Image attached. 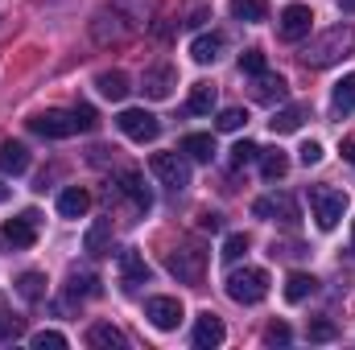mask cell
<instances>
[{
	"label": "cell",
	"instance_id": "obj_28",
	"mask_svg": "<svg viewBox=\"0 0 355 350\" xmlns=\"http://www.w3.org/2000/svg\"><path fill=\"white\" fill-rule=\"evenodd\" d=\"M331 111H335V116H352V111H355V75H347V79H339V83H335Z\"/></svg>",
	"mask_w": 355,
	"mask_h": 350
},
{
	"label": "cell",
	"instance_id": "obj_10",
	"mask_svg": "<svg viewBox=\"0 0 355 350\" xmlns=\"http://www.w3.org/2000/svg\"><path fill=\"white\" fill-rule=\"evenodd\" d=\"M37 227H42V214H37V210H21L17 219L4 223V239H8L12 248H33V243H37Z\"/></svg>",
	"mask_w": 355,
	"mask_h": 350
},
{
	"label": "cell",
	"instance_id": "obj_30",
	"mask_svg": "<svg viewBox=\"0 0 355 350\" xmlns=\"http://www.w3.org/2000/svg\"><path fill=\"white\" fill-rule=\"evenodd\" d=\"M261 174H265V181H281L289 174V157L281 149H261Z\"/></svg>",
	"mask_w": 355,
	"mask_h": 350
},
{
	"label": "cell",
	"instance_id": "obj_36",
	"mask_svg": "<svg viewBox=\"0 0 355 350\" xmlns=\"http://www.w3.org/2000/svg\"><path fill=\"white\" fill-rule=\"evenodd\" d=\"M244 252H248V235H240V231H236V235H227V239H223V252H219V256H223L227 264H236Z\"/></svg>",
	"mask_w": 355,
	"mask_h": 350
},
{
	"label": "cell",
	"instance_id": "obj_43",
	"mask_svg": "<svg viewBox=\"0 0 355 350\" xmlns=\"http://www.w3.org/2000/svg\"><path fill=\"white\" fill-rule=\"evenodd\" d=\"M335 334H339V330H335L331 322H322V317H318V322H310V342H331Z\"/></svg>",
	"mask_w": 355,
	"mask_h": 350
},
{
	"label": "cell",
	"instance_id": "obj_48",
	"mask_svg": "<svg viewBox=\"0 0 355 350\" xmlns=\"http://www.w3.org/2000/svg\"><path fill=\"white\" fill-rule=\"evenodd\" d=\"M352 252H355V227H352Z\"/></svg>",
	"mask_w": 355,
	"mask_h": 350
},
{
	"label": "cell",
	"instance_id": "obj_1",
	"mask_svg": "<svg viewBox=\"0 0 355 350\" xmlns=\"http://www.w3.org/2000/svg\"><path fill=\"white\" fill-rule=\"evenodd\" d=\"M352 54H355V25H335V29L318 33V37L306 46L302 62L314 66V71H322V66H335V62H343V58H352Z\"/></svg>",
	"mask_w": 355,
	"mask_h": 350
},
{
	"label": "cell",
	"instance_id": "obj_3",
	"mask_svg": "<svg viewBox=\"0 0 355 350\" xmlns=\"http://www.w3.org/2000/svg\"><path fill=\"white\" fill-rule=\"evenodd\" d=\"M227 297L236 305H257L268 297V272L265 268H236L227 276Z\"/></svg>",
	"mask_w": 355,
	"mask_h": 350
},
{
	"label": "cell",
	"instance_id": "obj_24",
	"mask_svg": "<svg viewBox=\"0 0 355 350\" xmlns=\"http://www.w3.org/2000/svg\"><path fill=\"white\" fill-rule=\"evenodd\" d=\"M95 87H99V95H103V99H112V103H120V99L132 91V87H128V75H124V71H103V75L95 79Z\"/></svg>",
	"mask_w": 355,
	"mask_h": 350
},
{
	"label": "cell",
	"instance_id": "obj_32",
	"mask_svg": "<svg viewBox=\"0 0 355 350\" xmlns=\"http://www.w3.org/2000/svg\"><path fill=\"white\" fill-rule=\"evenodd\" d=\"M17 293H21L25 301H42V297H46V276H42V272H25V276L17 280Z\"/></svg>",
	"mask_w": 355,
	"mask_h": 350
},
{
	"label": "cell",
	"instance_id": "obj_18",
	"mask_svg": "<svg viewBox=\"0 0 355 350\" xmlns=\"http://www.w3.org/2000/svg\"><path fill=\"white\" fill-rule=\"evenodd\" d=\"M306 120H310V103H289V107H281V111L268 120V128H272L277 136H285V132H297Z\"/></svg>",
	"mask_w": 355,
	"mask_h": 350
},
{
	"label": "cell",
	"instance_id": "obj_12",
	"mask_svg": "<svg viewBox=\"0 0 355 350\" xmlns=\"http://www.w3.org/2000/svg\"><path fill=\"white\" fill-rule=\"evenodd\" d=\"M116 190L145 214V210H153V194H149V185H145V177L137 174V169H120L116 174Z\"/></svg>",
	"mask_w": 355,
	"mask_h": 350
},
{
	"label": "cell",
	"instance_id": "obj_38",
	"mask_svg": "<svg viewBox=\"0 0 355 350\" xmlns=\"http://www.w3.org/2000/svg\"><path fill=\"white\" fill-rule=\"evenodd\" d=\"M71 111H75V124H79V132H95L99 116H95V107H91V103H79V107H71Z\"/></svg>",
	"mask_w": 355,
	"mask_h": 350
},
{
	"label": "cell",
	"instance_id": "obj_5",
	"mask_svg": "<svg viewBox=\"0 0 355 350\" xmlns=\"http://www.w3.org/2000/svg\"><path fill=\"white\" fill-rule=\"evenodd\" d=\"M166 268H170V276H178V284H202V276H207V252L182 243V248H174L166 256Z\"/></svg>",
	"mask_w": 355,
	"mask_h": 350
},
{
	"label": "cell",
	"instance_id": "obj_35",
	"mask_svg": "<svg viewBox=\"0 0 355 350\" xmlns=\"http://www.w3.org/2000/svg\"><path fill=\"white\" fill-rule=\"evenodd\" d=\"M29 342H33V350H62L67 347V334H58V330H37Z\"/></svg>",
	"mask_w": 355,
	"mask_h": 350
},
{
	"label": "cell",
	"instance_id": "obj_15",
	"mask_svg": "<svg viewBox=\"0 0 355 350\" xmlns=\"http://www.w3.org/2000/svg\"><path fill=\"white\" fill-rule=\"evenodd\" d=\"M223 338H227L223 322H219L215 313H198V322H194V347L198 350H215V347H223Z\"/></svg>",
	"mask_w": 355,
	"mask_h": 350
},
{
	"label": "cell",
	"instance_id": "obj_20",
	"mask_svg": "<svg viewBox=\"0 0 355 350\" xmlns=\"http://www.w3.org/2000/svg\"><path fill=\"white\" fill-rule=\"evenodd\" d=\"M87 210H91V194L83 185H71V190L58 194V214H62V219H83Z\"/></svg>",
	"mask_w": 355,
	"mask_h": 350
},
{
	"label": "cell",
	"instance_id": "obj_19",
	"mask_svg": "<svg viewBox=\"0 0 355 350\" xmlns=\"http://www.w3.org/2000/svg\"><path fill=\"white\" fill-rule=\"evenodd\" d=\"M25 169H29V149H25L21 140H4V145H0V174L21 177Z\"/></svg>",
	"mask_w": 355,
	"mask_h": 350
},
{
	"label": "cell",
	"instance_id": "obj_8",
	"mask_svg": "<svg viewBox=\"0 0 355 350\" xmlns=\"http://www.w3.org/2000/svg\"><path fill=\"white\" fill-rule=\"evenodd\" d=\"M29 128L37 132V136H46V140H67V136H75L79 132V124H75V111H42V116H33L29 120Z\"/></svg>",
	"mask_w": 355,
	"mask_h": 350
},
{
	"label": "cell",
	"instance_id": "obj_39",
	"mask_svg": "<svg viewBox=\"0 0 355 350\" xmlns=\"http://www.w3.org/2000/svg\"><path fill=\"white\" fill-rule=\"evenodd\" d=\"M261 157V149L252 145V140H240L236 149H232V165H248V161H257Z\"/></svg>",
	"mask_w": 355,
	"mask_h": 350
},
{
	"label": "cell",
	"instance_id": "obj_44",
	"mask_svg": "<svg viewBox=\"0 0 355 350\" xmlns=\"http://www.w3.org/2000/svg\"><path fill=\"white\" fill-rule=\"evenodd\" d=\"M198 227H202V231H223V219H219V214H211V210H207V214H202V219H198Z\"/></svg>",
	"mask_w": 355,
	"mask_h": 350
},
{
	"label": "cell",
	"instance_id": "obj_37",
	"mask_svg": "<svg viewBox=\"0 0 355 350\" xmlns=\"http://www.w3.org/2000/svg\"><path fill=\"white\" fill-rule=\"evenodd\" d=\"M265 54H261V50H244V54H240V71H244V75H252V79H257V75H265Z\"/></svg>",
	"mask_w": 355,
	"mask_h": 350
},
{
	"label": "cell",
	"instance_id": "obj_7",
	"mask_svg": "<svg viewBox=\"0 0 355 350\" xmlns=\"http://www.w3.org/2000/svg\"><path fill=\"white\" fill-rule=\"evenodd\" d=\"M149 169H153V177L162 185H170V190H186L190 185V165H186L182 153H153L149 157Z\"/></svg>",
	"mask_w": 355,
	"mask_h": 350
},
{
	"label": "cell",
	"instance_id": "obj_9",
	"mask_svg": "<svg viewBox=\"0 0 355 350\" xmlns=\"http://www.w3.org/2000/svg\"><path fill=\"white\" fill-rule=\"evenodd\" d=\"M252 214L257 219H277V223H297L302 214H297V202L289 198V194H268V198H257L252 202Z\"/></svg>",
	"mask_w": 355,
	"mask_h": 350
},
{
	"label": "cell",
	"instance_id": "obj_11",
	"mask_svg": "<svg viewBox=\"0 0 355 350\" xmlns=\"http://www.w3.org/2000/svg\"><path fill=\"white\" fill-rule=\"evenodd\" d=\"M310 21H314V12H310L306 4H289V8L277 17V33H281V42H302V37L310 33Z\"/></svg>",
	"mask_w": 355,
	"mask_h": 350
},
{
	"label": "cell",
	"instance_id": "obj_22",
	"mask_svg": "<svg viewBox=\"0 0 355 350\" xmlns=\"http://www.w3.org/2000/svg\"><path fill=\"white\" fill-rule=\"evenodd\" d=\"M87 342L91 347H99V350H120V347H128V338L112 326V322H95L87 330Z\"/></svg>",
	"mask_w": 355,
	"mask_h": 350
},
{
	"label": "cell",
	"instance_id": "obj_45",
	"mask_svg": "<svg viewBox=\"0 0 355 350\" xmlns=\"http://www.w3.org/2000/svg\"><path fill=\"white\" fill-rule=\"evenodd\" d=\"M343 161H352L355 165V140H343Z\"/></svg>",
	"mask_w": 355,
	"mask_h": 350
},
{
	"label": "cell",
	"instance_id": "obj_16",
	"mask_svg": "<svg viewBox=\"0 0 355 350\" xmlns=\"http://www.w3.org/2000/svg\"><path fill=\"white\" fill-rule=\"evenodd\" d=\"M174 87H178V71L170 66V62L145 71V95H149V99H170V91Z\"/></svg>",
	"mask_w": 355,
	"mask_h": 350
},
{
	"label": "cell",
	"instance_id": "obj_4",
	"mask_svg": "<svg viewBox=\"0 0 355 350\" xmlns=\"http://www.w3.org/2000/svg\"><path fill=\"white\" fill-rule=\"evenodd\" d=\"M137 33V25L116 8V4H103L99 12H95V21H91V37L99 42V46H112V42H128Z\"/></svg>",
	"mask_w": 355,
	"mask_h": 350
},
{
	"label": "cell",
	"instance_id": "obj_41",
	"mask_svg": "<svg viewBox=\"0 0 355 350\" xmlns=\"http://www.w3.org/2000/svg\"><path fill=\"white\" fill-rule=\"evenodd\" d=\"M289 338H293V334H289V326H285V322H272V326L265 330L268 347H289Z\"/></svg>",
	"mask_w": 355,
	"mask_h": 350
},
{
	"label": "cell",
	"instance_id": "obj_42",
	"mask_svg": "<svg viewBox=\"0 0 355 350\" xmlns=\"http://www.w3.org/2000/svg\"><path fill=\"white\" fill-rule=\"evenodd\" d=\"M297 161H302L306 169H310V165H318V161H322V145H318V140H306V145L297 149Z\"/></svg>",
	"mask_w": 355,
	"mask_h": 350
},
{
	"label": "cell",
	"instance_id": "obj_29",
	"mask_svg": "<svg viewBox=\"0 0 355 350\" xmlns=\"http://www.w3.org/2000/svg\"><path fill=\"white\" fill-rule=\"evenodd\" d=\"M182 153L194 157V161H211L215 157V140L207 132H190V136H182Z\"/></svg>",
	"mask_w": 355,
	"mask_h": 350
},
{
	"label": "cell",
	"instance_id": "obj_47",
	"mask_svg": "<svg viewBox=\"0 0 355 350\" xmlns=\"http://www.w3.org/2000/svg\"><path fill=\"white\" fill-rule=\"evenodd\" d=\"M4 198H8V185H0V202H4Z\"/></svg>",
	"mask_w": 355,
	"mask_h": 350
},
{
	"label": "cell",
	"instance_id": "obj_27",
	"mask_svg": "<svg viewBox=\"0 0 355 350\" xmlns=\"http://www.w3.org/2000/svg\"><path fill=\"white\" fill-rule=\"evenodd\" d=\"M112 4H116V8L137 25V29H141V25H149V17L157 12V0H112Z\"/></svg>",
	"mask_w": 355,
	"mask_h": 350
},
{
	"label": "cell",
	"instance_id": "obj_26",
	"mask_svg": "<svg viewBox=\"0 0 355 350\" xmlns=\"http://www.w3.org/2000/svg\"><path fill=\"white\" fill-rule=\"evenodd\" d=\"M67 297H71V301H75V297H99V276L75 268V272L67 276Z\"/></svg>",
	"mask_w": 355,
	"mask_h": 350
},
{
	"label": "cell",
	"instance_id": "obj_17",
	"mask_svg": "<svg viewBox=\"0 0 355 350\" xmlns=\"http://www.w3.org/2000/svg\"><path fill=\"white\" fill-rule=\"evenodd\" d=\"M227 50V37L215 29V33H202V37H194L190 42V58L198 62V66H207V62H219V54Z\"/></svg>",
	"mask_w": 355,
	"mask_h": 350
},
{
	"label": "cell",
	"instance_id": "obj_14",
	"mask_svg": "<svg viewBox=\"0 0 355 350\" xmlns=\"http://www.w3.org/2000/svg\"><path fill=\"white\" fill-rule=\"evenodd\" d=\"M120 284L132 293V288H141V284H149V264L145 256L137 252V248H124L120 252Z\"/></svg>",
	"mask_w": 355,
	"mask_h": 350
},
{
	"label": "cell",
	"instance_id": "obj_21",
	"mask_svg": "<svg viewBox=\"0 0 355 350\" xmlns=\"http://www.w3.org/2000/svg\"><path fill=\"white\" fill-rule=\"evenodd\" d=\"M285 79H281V75H257V83H252V99H257V103H281V99H285Z\"/></svg>",
	"mask_w": 355,
	"mask_h": 350
},
{
	"label": "cell",
	"instance_id": "obj_46",
	"mask_svg": "<svg viewBox=\"0 0 355 350\" xmlns=\"http://www.w3.org/2000/svg\"><path fill=\"white\" fill-rule=\"evenodd\" d=\"M339 8H343V12H355V0H339Z\"/></svg>",
	"mask_w": 355,
	"mask_h": 350
},
{
	"label": "cell",
	"instance_id": "obj_2",
	"mask_svg": "<svg viewBox=\"0 0 355 350\" xmlns=\"http://www.w3.org/2000/svg\"><path fill=\"white\" fill-rule=\"evenodd\" d=\"M310 210H314V223L322 231H335L343 210H347V194L335 185H310Z\"/></svg>",
	"mask_w": 355,
	"mask_h": 350
},
{
	"label": "cell",
	"instance_id": "obj_34",
	"mask_svg": "<svg viewBox=\"0 0 355 350\" xmlns=\"http://www.w3.org/2000/svg\"><path fill=\"white\" fill-rule=\"evenodd\" d=\"M232 12L240 21H265V4L261 0H232Z\"/></svg>",
	"mask_w": 355,
	"mask_h": 350
},
{
	"label": "cell",
	"instance_id": "obj_40",
	"mask_svg": "<svg viewBox=\"0 0 355 350\" xmlns=\"http://www.w3.org/2000/svg\"><path fill=\"white\" fill-rule=\"evenodd\" d=\"M25 334V322L21 317H0V342H17Z\"/></svg>",
	"mask_w": 355,
	"mask_h": 350
},
{
	"label": "cell",
	"instance_id": "obj_33",
	"mask_svg": "<svg viewBox=\"0 0 355 350\" xmlns=\"http://www.w3.org/2000/svg\"><path fill=\"white\" fill-rule=\"evenodd\" d=\"M215 124H219V132H240V128L248 124V111H244V107H227V111H219Z\"/></svg>",
	"mask_w": 355,
	"mask_h": 350
},
{
	"label": "cell",
	"instance_id": "obj_25",
	"mask_svg": "<svg viewBox=\"0 0 355 350\" xmlns=\"http://www.w3.org/2000/svg\"><path fill=\"white\" fill-rule=\"evenodd\" d=\"M314 288H318V280H314L310 272H289V280H285V301L297 305V301L314 297Z\"/></svg>",
	"mask_w": 355,
	"mask_h": 350
},
{
	"label": "cell",
	"instance_id": "obj_6",
	"mask_svg": "<svg viewBox=\"0 0 355 350\" xmlns=\"http://www.w3.org/2000/svg\"><path fill=\"white\" fill-rule=\"evenodd\" d=\"M116 124H120V132H124L128 140H137V145H149V140H157V132H162L157 116L145 111V107H124V111L116 116Z\"/></svg>",
	"mask_w": 355,
	"mask_h": 350
},
{
	"label": "cell",
	"instance_id": "obj_13",
	"mask_svg": "<svg viewBox=\"0 0 355 350\" xmlns=\"http://www.w3.org/2000/svg\"><path fill=\"white\" fill-rule=\"evenodd\" d=\"M145 317H149L157 330H178V322H182V301H178V297H149V301H145Z\"/></svg>",
	"mask_w": 355,
	"mask_h": 350
},
{
	"label": "cell",
	"instance_id": "obj_23",
	"mask_svg": "<svg viewBox=\"0 0 355 350\" xmlns=\"http://www.w3.org/2000/svg\"><path fill=\"white\" fill-rule=\"evenodd\" d=\"M83 248H87L91 256H107V252H112V219H99V223H91V227H87V239H83Z\"/></svg>",
	"mask_w": 355,
	"mask_h": 350
},
{
	"label": "cell",
	"instance_id": "obj_31",
	"mask_svg": "<svg viewBox=\"0 0 355 350\" xmlns=\"http://www.w3.org/2000/svg\"><path fill=\"white\" fill-rule=\"evenodd\" d=\"M211 107H215V87L211 83H194L190 87V99H186V111L190 116H207Z\"/></svg>",
	"mask_w": 355,
	"mask_h": 350
}]
</instances>
